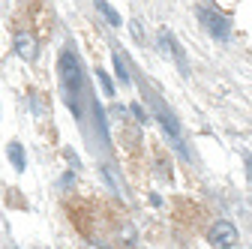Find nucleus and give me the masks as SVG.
I'll list each match as a JSON object with an SVG mask.
<instances>
[{
  "label": "nucleus",
  "instance_id": "1",
  "mask_svg": "<svg viewBox=\"0 0 252 249\" xmlns=\"http://www.w3.org/2000/svg\"><path fill=\"white\" fill-rule=\"evenodd\" d=\"M57 72H60V84H63V99L72 108V114L81 120V96H87V78H84L81 63H78V57L69 45L60 51Z\"/></svg>",
  "mask_w": 252,
  "mask_h": 249
},
{
  "label": "nucleus",
  "instance_id": "2",
  "mask_svg": "<svg viewBox=\"0 0 252 249\" xmlns=\"http://www.w3.org/2000/svg\"><path fill=\"white\" fill-rule=\"evenodd\" d=\"M198 21L204 24V30H207L213 39H228L231 36V21L222 12L210 9V6H198Z\"/></svg>",
  "mask_w": 252,
  "mask_h": 249
},
{
  "label": "nucleus",
  "instance_id": "3",
  "mask_svg": "<svg viewBox=\"0 0 252 249\" xmlns=\"http://www.w3.org/2000/svg\"><path fill=\"white\" fill-rule=\"evenodd\" d=\"M207 243H210L213 249H231V246L237 243V228H234L228 219H219V222H213V228H210V234H207Z\"/></svg>",
  "mask_w": 252,
  "mask_h": 249
},
{
  "label": "nucleus",
  "instance_id": "4",
  "mask_svg": "<svg viewBox=\"0 0 252 249\" xmlns=\"http://www.w3.org/2000/svg\"><path fill=\"white\" fill-rule=\"evenodd\" d=\"M153 108H156V120L162 123L165 135H168V138L177 144V150H180L183 156H186V150H183V141H180V123H177V117H174V114H171V111H168V108H165L159 99H156V96H153Z\"/></svg>",
  "mask_w": 252,
  "mask_h": 249
},
{
  "label": "nucleus",
  "instance_id": "5",
  "mask_svg": "<svg viewBox=\"0 0 252 249\" xmlns=\"http://www.w3.org/2000/svg\"><path fill=\"white\" fill-rule=\"evenodd\" d=\"M159 45H162V51H168V54L174 57V63L180 66V72H183V75H189V63H186V57H183L180 45L174 42V36H171V30H159Z\"/></svg>",
  "mask_w": 252,
  "mask_h": 249
},
{
  "label": "nucleus",
  "instance_id": "6",
  "mask_svg": "<svg viewBox=\"0 0 252 249\" xmlns=\"http://www.w3.org/2000/svg\"><path fill=\"white\" fill-rule=\"evenodd\" d=\"M15 54L24 57V60H33V57H36V42H33V36H30V33H18V36H15Z\"/></svg>",
  "mask_w": 252,
  "mask_h": 249
},
{
  "label": "nucleus",
  "instance_id": "7",
  "mask_svg": "<svg viewBox=\"0 0 252 249\" xmlns=\"http://www.w3.org/2000/svg\"><path fill=\"white\" fill-rule=\"evenodd\" d=\"M6 156H9V162H12V168H15V171H24L27 156H24V147H21L18 141H12V144L6 147Z\"/></svg>",
  "mask_w": 252,
  "mask_h": 249
},
{
  "label": "nucleus",
  "instance_id": "8",
  "mask_svg": "<svg viewBox=\"0 0 252 249\" xmlns=\"http://www.w3.org/2000/svg\"><path fill=\"white\" fill-rule=\"evenodd\" d=\"M96 9H99V12H102V15H105L114 27H117V24H123V21H120V15H117V9L108 3V0H96Z\"/></svg>",
  "mask_w": 252,
  "mask_h": 249
},
{
  "label": "nucleus",
  "instance_id": "9",
  "mask_svg": "<svg viewBox=\"0 0 252 249\" xmlns=\"http://www.w3.org/2000/svg\"><path fill=\"white\" fill-rule=\"evenodd\" d=\"M111 60H114V69H117V78H120L123 84H129V72H126V66H123V57H120V54L114 51V54H111Z\"/></svg>",
  "mask_w": 252,
  "mask_h": 249
},
{
  "label": "nucleus",
  "instance_id": "10",
  "mask_svg": "<svg viewBox=\"0 0 252 249\" xmlns=\"http://www.w3.org/2000/svg\"><path fill=\"white\" fill-rule=\"evenodd\" d=\"M96 78H99V84H102V90H105V96H114V84H111V78H108V72H96Z\"/></svg>",
  "mask_w": 252,
  "mask_h": 249
},
{
  "label": "nucleus",
  "instance_id": "11",
  "mask_svg": "<svg viewBox=\"0 0 252 249\" xmlns=\"http://www.w3.org/2000/svg\"><path fill=\"white\" fill-rule=\"evenodd\" d=\"M129 111H132V114L138 117V123H147V111H144V108H141L138 102H132V105H129Z\"/></svg>",
  "mask_w": 252,
  "mask_h": 249
}]
</instances>
